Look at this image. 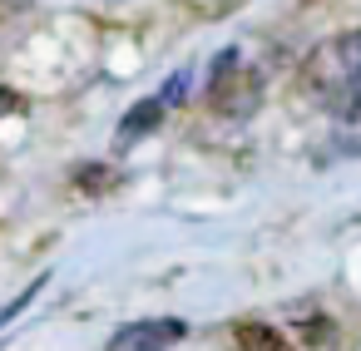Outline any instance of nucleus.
Returning <instances> with one entry per match:
<instances>
[{
	"label": "nucleus",
	"instance_id": "obj_8",
	"mask_svg": "<svg viewBox=\"0 0 361 351\" xmlns=\"http://www.w3.org/2000/svg\"><path fill=\"white\" fill-rule=\"evenodd\" d=\"M302 336L312 346H322V341H331V321L326 316H302Z\"/></svg>",
	"mask_w": 361,
	"mask_h": 351
},
{
	"label": "nucleus",
	"instance_id": "obj_2",
	"mask_svg": "<svg viewBox=\"0 0 361 351\" xmlns=\"http://www.w3.org/2000/svg\"><path fill=\"white\" fill-rule=\"evenodd\" d=\"M208 109L223 119H252L262 109V75L243 65L238 50H223L208 75Z\"/></svg>",
	"mask_w": 361,
	"mask_h": 351
},
{
	"label": "nucleus",
	"instance_id": "obj_5",
	"mask_svg": "<svg viewBox=\"0 0 361 351\" xmlns=\"http://www.w3.org/2000/svg\"><path fill=\"white\" fill-rule=\"evenodd\" d=\"M238 351H292V341L267 321H243L238 326Z\"/></svg>",
	"mask_w": 361,
	"mask_h": 351
},
{
	"label": "nucleus",
	"instance_id": "obj_7",
	"mask_svg": "<svg viewBox=\"0 0 361 351\" xmlns=\"http://www.w3.org/2000/svg\"><path fill=\"white\" fill-rule=\"evenodd\" d=\"M40 287H45V277H35V282H30V287H25L16 302H11V307H0V326H11V321H16V316H20L30 302H35V292H40Z\"/></svg>",
	"mask_w": 361,
	"mask_h": 351
},
{
	"label": "nucleus",
	"instance_id": "obj_6",
	"mask_svg": "<svg viewBox=\"0 0 361 351\" xmlns=\"http://www.w3.org/2000/svg\"><path fill=\"white\" fill-rule=\"evenodd\" d=\"M75 188H85L90 198H99V193L119 188V168H104V164H85V168H75Z\"/></svg>",
	"mask_w": 361,
	"mask_h": 351
},
{
	"label": "nucleus",
	"instance_id": "obj_1",
	"mask_svg": "<svg viewBox=\"0 0 361 351\" xmlns=\"http://www.w3.org/2000/svg\"><path fill=\"white\" fill-rule=\"evenodd\" d=\"M302 80L322 109H331L336 119H361V30L322 45L307 60Z\"/></svg>",
	"mask_w": 361,
	"mask_h": 351
},
{
	"label": "nucleus",
	"instance_id": "obj_4",
	"mask_svg": "<svg viewBox=\"0 0 361 351\" xmlns=\"http://www.w3.org/2000/svg\"><path fill=\"white\" fill-rule=\"evenodd\" d=\"M164 99H144V104H134L129 114H124V124H119V134H114V144L124 149V144H139L144 134H154L159 124H164Z\"/></svg>",
	"mask_w": 361,
	"mask_h": 351
},
{
	"label": "nucleus",
	"instance_id": "obj_9",
	"mask_svg": "<svg viewBox=\"0 0 361 351\" xmlns=\"http://www.w3.org/2000/svg\"><path fill=\"white\" fill-rule=\"evenodd\" d=\"M20 11H30V0H0V20H11V16H20Z\"/></svg>",
	"mask_w": 361,
	"mask_h": 351
},
{
	"label": "nucleus",
	"instance_id": "obj_3",
	"mask_svg": "<svg viewBox=\"0 0 361 351\" xmlns=\"http://www.w3.org/2000/svg\"><path fill=\"white\" fill-rule=\"evenodd\" d=\"M183 321L178 316H144V321H129L109 336V351H169L173 341H183Z\"/></svg>",
	"mask_w": 361,
	"mask_h": 351
}]
</instances>
